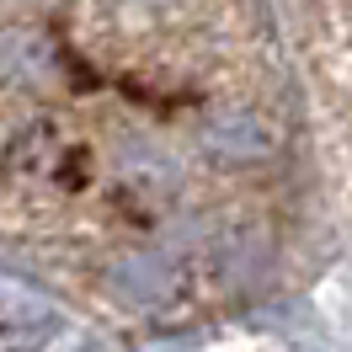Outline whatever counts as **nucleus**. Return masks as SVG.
<instances>
[{"instance_id": "nucleus-3", "label": "nucleus", "mask_w": 352, "mask_h": 352, "mask_svg": "<svg viewBox=\"0 0 352 352\" xmlns=\"http://www.w3.org/2000/svg\"><path fill=\"white\" fill-rule=\"evenodd\" d=\"M54 75V54L38 32H0V80L11 86H38Z\"/></svg>"}, {"instance_id": "nucleus-5", "label": "nucleus", "mask_w": 352, "mask_h": 352, "mask_svg": "<svg viewBox=\"0 0 352 352\" xmlns=\"http://www.w3.org/2000/svg\"><path fill=\"white\" fill-rule=\"evenodd\" d=\"M144 352H192L187 342H155V347H144Z\"/></svg>"}, {"instance_id": "nucleus-4", "label": "nucleus", "mask_w": 352, "mask_h": 352, "mask_svg": "<svg viewBox=\"0 0 352 352\" xmlns=\"http://www.w3.org/2000/svg\"><path fill=\"white\" fill-rule=\"evenodd\" d=\"M54 326V309L43 294H32L22 283H0V331H27V336H43Z\"/></svg>"}, {"instance_id": "nucleus-2", "label": "nucleus", "mask_w": 352, "mask_h": 352, "mask_svg": "<svg viewBox=\"0 0 352 352\" xmlns=\"http://www.w3.org/2000/svg\"><path fill=\"white\" fill-rule=\"evenodd\" d=\"M203 144L224 160H262L272 155V129L256 112H214L203 123Z\"/></svg>"}, {"instance_id": "nucleus-1", "label": "nucleus", "mask_w": 352, "mask_h": 352, "mask_svg": "<svg viewBox=\"0 0 352 352\" xmlns=\"http://www.w3.org/2000/svg\"><path fill=\"white\" fill-rule=\"evenodd\" d=\"M176 288H182V267L166 251H129L107 267V294L129 309H155L171 305Z\"/></svg>"}]
</instances>
